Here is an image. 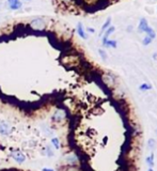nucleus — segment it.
Wrapping results in <instances>:
<instances>
[{
	"instance_id": "nucleus-4",
	"label": "nucleus",
	"mask_w": 157,
	"mask_h": 171,
	"mask_svg": "<svg viewBox=\"0 0 157 171\" xmlns=\"http://www.w3.org/2000/svg\"><path fill=\"white\" fill-rule=\"evenodd\" d=\"M77 32H78V34H79L80 38H82L83 40H86V39H87V34H86V32H84L83 26H82L81 23H78V25H77Z\"/></svg>"
},
{
	"instance_id": "nucleus-15",
	"label": "nucleus",
	"mask_w": 157,
	"mask_h": 171,
	"mask_svg": "<svg viewBox=\"0 0 157 171\" xmlns=\"http://www.w3.org/2000/svg\"><path fill=\"white\" fill-rule=\"evenodd\" d=\"M51 142L54 143V146H55L57 149L59 148V140H58L57 138H52V139H51Z\"/></svg>"
},
{
	"instance_id": "nucleus-8",
	"label": "nucleus",
	"mask_w": 157,
	"mask_h": 171,
	"mask_svg": "<svg viewBox=\"0 0 157 171\" xmlns=\"http://www.w3.org/2000/svg\"><path fill=\"white\" fill-rule=\"evenodd\" d=\"M10 132V127L5 123H0V133L3 135H7Z\"/></svg>"
},
{
	"instance_id": "nucleus-18",
	"label": "nucleus",
	"mask_w": 157,
	"mask_h": 171,
	"mask_svg": "<svg viewBox=\"0 0 157 171\" xmlns=\"http://www.w3.org/2000/svg\"><path fill=\"white\" fill-rule=\"evenodd\" d=\"M88 30H89V31L91 32V33H93V32H94V29H92V28H89Z\"/></svg>"
},
{
	"instance_id": "nucleus-14",
	"label": "nucleus",
	"mask_w": 157,
	"mask_h": 171,
	"mask_svg": "<svg viewBox=\"0 0 157 171\" xmlns=\"http://www.w3.org/2000/svg\"><path fill=\"white\" fill-rule=\"evenodd\" d=\"M153 41V39H151L150 36H146V38H144V40H143V45H149V44H150L151 42H152Z\"/></svg>"
},
{
	"instance_id": "nucleus-19",
	"label": "nucleus",
	"mask_w": 157,
	"mask_h": 171,
	"mask_svg": "<svg viewBox=\"0 0 157 171\" xmlns=\"http://www.w3.org/2000/svg\"><path fill=\"white\" fill-rule=\"evenodd\" d=\"M148 171H153V169H152V168H150V169H149Z\"/></svg>"
},
{
	"instance_id": "nucleus-10",
	"label": "nucleus",
	"mask_w": 157,
	"mask_h": 171,
	"mask_svg": "<svg viewBox=\"0 0 157 171\" xmlns=\"http://www.w3.org/2000/svg\"><path fill=\"white\" fill-rule=\"evenodd\" d=\"M146 164L149 165V166L152 168L153 166H154V154H151L150 156H149L148 158H146Z\"/></svg>"
},
{
	"instance_id": "nucleus-6",
	"label": "nucleus",
	"mask_w": 157,
	"mask_h": 171,
	"mask_svg": "<svg viewBox=\"0 0 157 171\" xmlns=\"http://www.w3.org/2000/svg\"><path fill=\"white\" fill-rule=\"evenodd\" d=\"M113 31H114V27H109V28H108V29H106V32H105V35H104V38H103V45H104L105 43H106V41L108 40V36H109L110 34H111Z\"/></svg>"
},
{
	"instance_id": "nucleus-17",
	"label": "nucleus",
	"mask_w": 157,
	"mask_h": 171,
	"mask_svg": "<svg viewBox=\"0 0 157 171\" xmlns=\"http://www.w3.org/2000/svg\"><path fill=\"white\" fill-rule=\"evenodd\" d=\"M43 171H54L52 169H47V168H44L43 169Z\"/></svg>"
},
{
	"instance_id": "nucleus-13",
	"label": "nucleus",
	"mask_w": 157,
	"mask_h": 171,
	"mask_svg": "<svg viewBox=\"0 0 157 171\" xmlns=\"http://www.w3.org/2000/svg\"><path fill=\"white\" fill-rule=\"evenodd\" d=\"M98 52H100V56L102 57L103 60H104V61L107 60V55H106V52H105L104 50H103V49H100V50H98Z\"/></svg>"
},
{
	"instance_id": "nucleus-5",
	"label": "nucleus",
	"mask_w": 157,
	"mask_h": 171,
	"mask_svg": "<svg viewBox=\"0 0 157 171\" xmlns=\"http://www.w3.org/2000/svg\"><path fill=\"white\" fill-rule=\"evenodd\" d=\"M64 117H65V113H64V111L58 110V111H56V113L54 115L52 119L55 120V121H61V120L63 119Z\"/></svg>"
},
{
	"instance_id": "nucleus-11",
	"label": "nucleus",
	"mask_w": 157,
	"mask_h": 171,
	"mask_svg": "<svg viewBox=\"0 0 157 171\" xmlns=\"http://www.w3.org/2000/svg\"><path fill=\"white\" fill-rule=\"evenodd\" d=\"M104 46H108V47H116V41H112V40H107L106 43L104 44Z\"/></svg>"
},
{
	"instance_id": "nucleus-2",
	"label": "nucleus",
	"mask_w": 157,
	"mask_h": 171,
	"mask_svg": "<svg viewBox=\"0 0 157 171\" xmlns=\"http://www.w3.org/2000/svg\"><path fill=\"white\" fill-rule=\"evenodd\" d=\"M8 5L11 10H18L21 8V0H8Z\"/></svg>"
},
{
	"instance_id": "nucleus-16",
	"label": "nucleus",
	"mask_w": 157,
	"mask_h": 171,
	"mask_svg": "<svg viewBox=\"0 0 157 171\" xmlns=\"http://www.w3.org/2000/svg\"><path fill=\"white\" fill-rule=\"evenodd\" d=\"M149 146L151 149H154L155 148V140L154 139H150L149 140Z\"/></svg>"
},
{
	"instance_id": "nucleus-12",
	"label": "nucleus",
	"mask_w": 157,
	"mask_h": 171,
	"mask_svg": "<svg viewBox=\"0 0 157 171\" xmlns=\"http://www.w3.org/2000/svg\"><path fill=\"white\" fill-rule=\"evenodd\" d=\"M139 89H140L141 91H146V90H150V89H152V86L149 85V83H142V85H140Z\"/></svg>"
},
{
	"instance_id": "nucleus-3",
	"label": "nucleus",
	"mask_w": 157,
	"mask_h": 171,
	"mask_svg": "<svg viewBox=\"0 0 157 171\" xmlns=\"http://www.w3.org/2000/svg\"><path fill=\"white\" fill-rule=\"evenodd\" d=\"M12 157L17 163H23L24 160H25V155H24L23 153H21V152H14V153L12 154Z\"/></svg>"
},
{
	"instance_id": "nucleus-7",
	"label": "nucleus",
	"mask_w": 157,
	"mask_h": 171,
	"mask_svg": "<svg viewBox=\"0 0 157 171\" xmlns=\"http://www.w3.org/2000/svg\"><path fill=\"white\" fill-rule=\"evenodd\" d=\"M31 25L34 26L37 29H42V28H44V22L42 19H35L32 22Z\"/></svg>"
},
{
	"instance_id": "nucleus-1",
	"label": "nucleus",
	"mask_w": 157,
	"mask_h": 171,
	"mask_svg": "<svg viewBox=\"0 0 157 171\" xmlns=\"http://www.w3.org/2000/svg\"><path fill=\"white\" fill-rule=\"evenodd\" d=\"M138 30L140 32H146V33L148 34V36H150L151 39H155V36H156V33H155L154 30L149 27L148 22H146V18H142V19L140 20V23H139V26H138Z\"/></svg>"
},
{
	"instance_id": "nucleus-9",
	"label": "nucleus",
	"mask_w": 157,
	"mask_h": 171,
	"mask_svg": "<svg viewBox=\"0 0 157 171\" xmlns=\"http://www.w3.org/2000/svg\"><path fill=\"white\" fill-rule=\"evenodd\" d=\"M110 24H111V18L108 17V19L106 20V22H105V24H104V25H103V27H102V31H100V34H102L103 32L106 31V29H108V28H109Z\"/></svg>"
}]
</instances>
